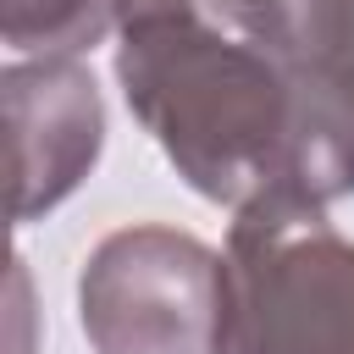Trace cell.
<instances>
[{
	"mask_svg": "<svg viewBox=\"0 0 354 354\" xmlns=\"http://www.w3.org/2000/svg\"><path fill=\"white\" fill-rule=\"evenodd\" d=\"M116 77L133 116L194 194L249 205L288 177L293 88L249 39H227L199 17L127 22Z\"/></svg>",
	"mask_w": 354,
	"mask_h": 354,
	"instance_id": "obj_1",
	"label": "cell"
},
{
	"mask_svg": "<svg viewBox=\"0 0 354 354\" xmlns=\"http://www.w3.org/2000/svg\"><path fill=\"white\" fill-rule=\"evenodd\" d=\"M216 354H354V243L293 183L238 205Z\"/></svg>",
	"mask_w": 354,
	"mask_h": 354,
	"instance_id": "obj_2",
	"label": "cell"
},
{
	"mask_svg": "<svg viewBox=\"0 0 354 354\" xmlns=\"http://www.w3.org/2000/svg\"><path fill=\"white\" fill-rule=\"evenodd\" d=\"M77 315L94 354H216L221 254L177 227H122L83 260Z\"/></svg>",
	"mask_w": 354,
	"mask_h": 354,
	"instance_id": "obj_3",
	"label": "cell"
},
{
	"mask_svg": "<svg viewBox=\"0 0 354 354\" xmlns=\"http://www.w3.org/2000/svg\"><path fill=\"white\" fill-rule=\"evenodd\" d=\"M221 17L266 50L293 88L299 194L332 205L354 194V0H216Z\"/></svg>",
	"mask_w": 354,
	"mask_h": 354,
	"instance_id": "obj_4",
	"label": "cell"
},
{
	"mask_svg": "<svg viewBox=\"0 0 354 354\" xmlns=\"http://www.w3.org/2000/svg\"><path fill=\"white\" fill-rule=\"evenodd\" d=\"M11 133V221L55 210L100 160L105 105L77 61H11L0 72Z\"/></svg>",
	"mask_w": 354,
	"mask_h": 354,
	"instance_id": "obj_5",
	"label": "cell"
},
{
	"mask_svg": "<svg viewBox=\"0 0 354 354\" xmlns=\"http://www.w3.org/2000/svg\"><path fill=\"white\" fill-rule=\"evenodd\" d=\"M116 22V0H0V33L28 61H77Z\"/></svg>",
	"mask_w": 354,
	"mask_h": 354,
	"instance_id": "obj_6",
	"label": "cell"
},
{
	"mask_svg": "<svg viewBox=\"0 0 354 354\" xmlns=\"http://www.w3.org/2000/svg\"><path fill=\"white\" fill-rule=\"evenodd\" d=\"M155 17H199V0H116V22H155Z\"/></svg>",
	"mask_w": 354,
	"mask_h": 354,
	"instance_id": "obj_7",
	"label": "cell"
}]
</instances>
